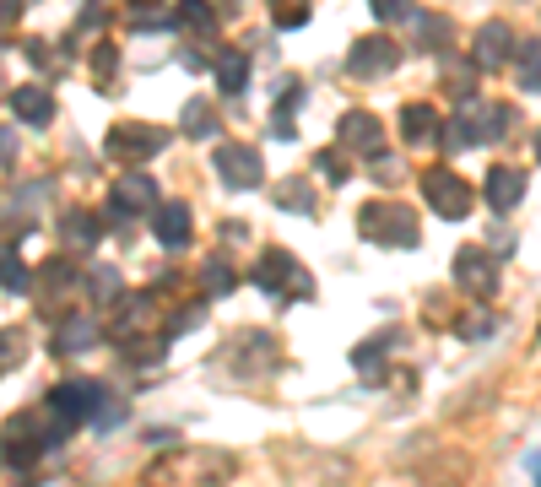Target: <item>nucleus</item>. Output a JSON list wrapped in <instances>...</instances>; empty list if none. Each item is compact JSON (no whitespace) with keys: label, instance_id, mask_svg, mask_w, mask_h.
<instances>
[{"label":"nucleus","instance_id":"nucleus-1","mask_svg":"<svg viewBox=\"0 0 541 487\" xmlns=\"http://www.w3.org/2000/svg\"><path fill=\"white\" fill-rule=\"evenodd\" d=\"M514 125V114L509 109H498V103H460V114L444 130H450V136H444V147H477V141H498L504 136V130Z\"/></svg>","mask_w":541,"mask_h":487},{"label":"nucleus","instance_id":"nucleus-2","mask_svg":"<svg viewBox=\"0 0 541 487\" xmlns=\"http://www.w3.org/2000/svg\"><path fill=\"white\" fill-rule=\"evenodd\" d=\"M358 228H363V239H374V244H395V249H417V217L406 212V206H385V201H368L363 212H358Z\"/></svg>","mask_w":541,"mask_h":487},{"label":"nucleus","instance_id":"nucleus-3","mask_svg":"<svg viewBox=\"0 0 541 487\" xmlns=\"http://www.w3.org/2000/svg\"><path fill=\"white\" fill-rule=\"evenodd\" d=\"M98 401H103V385L98 379H71V385H60L55 396L44 401V412H49V423L60 428V439L71 428H82L92 412H98Z\"/></svg>","mask_w":541,"mask_h":487},{"label":"nucleus","instance_id":"nucleus-4","mask_svg":"<svg viewBox=\"0 0 541 487\" xmlns=\"http://www.w3.org/2000/svg\"><path fill=\"white\" fill-rule=\"evenodd\" d=\"M255 287H266L276 298H309L314 293L309 271H303L287 249H266V255L255 260Z\"/></svg>","mask_w":541,"mask_h":487},{"label":"nucleus","instance_id":"nucleus-5","mask_svg":"<svg viewBox=\"0 0 541 487\" xmlns=\"http://www.w3.org/2000/svg\"><path fill=\"white\" fill-rule=\"evenodd\" d=\"M422 201H428L444 222H460L471 212V184L460 179L455 168H428V174H422Z\"/></svg>","mask_w":541,"mask_h":487},{"label":"nucleus","instance_id":"nucleus-6","mask_svg":"<svg viewBox=\"0 0 541 487\" xmlns=\"http://www.w3.org/2000/svg\"><path fill=\"white\" fill-rule=\"evenodd\" d=\"M211 168H217L222 184H233V190H255L260 179H266V163H260L255 147H239V141H222L217 152H211Z\"/></svg>","mask_w":541,"mask_h":487},{"label":"nucleus","instance_id":"nucleus-7","mask_svg":"<svg viewBox=\"0 0 541 487\" xmlns=\"http://www.w3.org/2000/svg\"><path fill=\"white\" fill-rule=\"evenodd\" d=\"M163 147H168V130H157V125H114L109 130V152L120 163H141V157H157Z\"/></svg>","mask_w":541,"mask_h":487},{"label":"nucleus","instance_id":"nucleus-8","mask_svg":"<svg viewBox=\"0 0 541 487\" xmlns=\"http://www.w3.org/2000/svg\"><path fill=\"white\" fill-rule=\"evenodd\" d=\"M455 282L477 298H493L498 293V260L487 249H460L455 255Z\"/></svg>","mask_w":541,"mask_h":487},{"label":"nucleus","instance_id":"nucleus-9","mask_svg":"<svg viewBox=\"0 0 541 487\" xmlns=\"http://www.w3.org/2000/svg\"><path fill=\"white\" fill-rule=\"evenodd\" d=\"M395 60H401V49H395V38H358V44L347 49V71L352 76H385L395 71Z\"/></svg>","mask_w":541,"mask_h":487},{"label":"nucleus","instance_id":"nucleus-10","mask_svg":"<svg viewBox=\"0 0 541 487\" xmlns=\"http://www.w3.org/2000/svg\"><path fill=\"white\" fill-rule=\"evenodd\" d=\"M157 206V184L147 179V174H125L120 184H114V201H109V217L120 222L125 212L136 217V212H152Z\"/></svg>","mask_w":541,"mask_h":487},{"label":"nucleus","instance_id":"nucleus-11","mask_svg":"<svg viewBox=\"0 0 541 487\" xmlns=\"http://www.w3.org/2000/svg\"><path fill=\"white\" fill-rule=\"evenodd\" d=\"M482 195L493 212H514V206L525 201V174L520 168H493V174L482 179Z\"/></svg>","mask_w":541,"mask_h":487},{"label":"nucleus","instance_id":"nucleus-12","mask_svg":"<svg viewBox=\"0 0 541 487\" xmlns=\"http://www.w3.org/2000/svg\"><path fill=\"white\" fill-rule=\"evenodd\" d=\"M211 466H217L211 455H179V460H168V466H157L147 482L152 487H206L201 471H211Z\"/></svg>","mask_w":541,"mask_h":487},{"label":"nucleus","instance_id":"nucleus-13","mask_svg":"<svg viewBox=\"0 0 541 487\" xmlns=\"http://www.w3.org/2000/svg\"><path fill=\"white\" fill-rule=\"evenodd\" d=\"M509 49H514V28H509V22H487V28L477 33V55H471V65L498 71V65L509 60Z\"/></svg>","mask_w":541,"mask_h":487},{"label":"nucleus","instance_id":"nucleus-14","mask_svg":"<svg viewBox=\"0 0 541 487\" xmlns=\"http://www.w3.org/2000/svg\"><path fill=\"white\" fill-rule=\"evenodd\" d=\"M152 233H157V244H163V249H184V244H190V206H184V201L157 206Z\"/></svg>","mask_w":541,"mask_h":487},{"label":"nucleus","instance_id":"nucleus-15","mask_svg":"<svg viewBox=\"0 0 541 487\" xmlns=\"http://www.w3.org/2000/svg\"><path fill=\"white\" fill-rule=\"evenodd\" d=\"M379 125L374 114H363V109H352V114H341V147H352V152H374L379 157Z\"/></svg>","mask_w":541,"mask_h":487},{"label":"nucleus","instance_id":"nucleus-16","mask_svg":"<svg viewBox=\"0 0 541 487\" xmlns=\"http://www.w3.org/2000/svg\"><path fill=\"white\" fill-rule=\"evenodd\" d=\"M439 130H444V120L433 114V103H406L401 109V136L412 141V147H428Z\"/></svg>","mask_w":541,"mask_h":487},{"label":"nucleus","instance_id":"nucleus-17","mask_svg":"<svg viewBox=\"0 0 541 487\" xmlns=\"http://www.w3.org/2000/svg\"><path fill=\"white\" fill-rule=\"evenodd\" d=\"M11 109H17L22 125H49L55 120V98H49L44 87H17L11 92Z\"/></svg>","mask_w":541,"mask_h":487},{"label":"nucleus","instance_id":"nucleus-18","mask_svg":"<svg viewBox=\"0 0 541 487\" xmlns=\"http://www.w3.org/2000/svg\"><path fill=\"white\" fill-rule=\"evenodd\" d=\"M60 239L71 244V249H92L103 239V222L92 217V212H82V206H71V212H65V222H60Z\"/></svg>","mask_w":541,"mask_h":487},{"label":"nucleus","instance_id":"nucleus-19","mask_svg":"<svg viewBox=\"0 0 541 487\" xmlns=\"http://www.w3.org/2000/svg\"><path fill=\"white\" fill-rule=\"evenodd\" d=\"M92 341H98V325H92L87 314H71V320L55 331V352H60V358H71V352H87Z\"/></svg>","mask_w":541,"mask_h":487},{"label":"nucleus","instance_id":"nucleus-20","mask_svg":"<svg viewBox=\"0 0 541 487\" xmlns=\"http://www.w3.org/2000/svg\"><path fill=\"white\" fill-rule=\"evenodd\" d=\"M211 71H217V87L222 92H244L249 87V55H244V49H222Z\"/></svg>","mask_w":541,"mask_h":487},{"label":"nucleus","instance_id":"nucleus-21","mask_svg":"<svg viewBox=\"0 0 541 487\" xmlns=\"http://www.w3.org/2000/svg\"><path fill=\"white\" fill-rule=\"evenodd\" d=\"M303 103V87L298 82H282V103H276V114H271V130H276V141H293V109Z\"/></svg>","mask_w":541,"mask_h":487},{"label":"nucleus","instance_id":"nucleus-22","mask_svg":"<svg viewBox=\"0 0 541 487\" xmlns=\"http://www.w3.org/2000/svg\"><path fill=\"white\" fill-rule=\"evenodd\" d=\"M184 136H217V120H211V103L206 98L184 103Z\"/></svg>","mask_w":541,"mask_h":487},{"label":"nucleus","instance_id":"nucleus-23","mask_svg":"<svg viewBox=\"0 0 541 487\" xmlns=\"http://www.w3.org/2000/svg\"><path fill=\"white\" fill-rule=\"evenodd\" d=\"M520 92H541V44H520Z\"/></svg>","mask_w":541,"mask_h":487},{"label":"nucleus","instance_id":"nucleus-24","mask_svg":"<svg viewBox=\"0 0 541 487\" xmlns=\"http://www.w3.org/2000/svg\"><path fill=\"white\" fill-rule=\"evenodd\" d=\"M276 201H282L287 212H303V217H314V190H309V184H282V190H276Z\"/></svg>","mask_w":541,"mask_h":487},{"label":"nucleus","instance_id":"nucleus-25","mask_svg":"<svg viewBox=\"0 0 541 487\" xmlns=\"http://www.w3.org/2000/svg\"><path fill=\"white\" fill-rule=\"evenodd\" d=\"M385 347H395V331H379L374 341H363V347L352 352V363H358L363 374H374V363H379V352H385Z\"/></svg>","mask_w":541,"mask_h":487},{"label":"nucleus","instance_id":"nucleus-26","mask_svg":"<svg viewBox=\"0 0 541 487\" xmlns=\"http://www.w3.org/2000/svg\"><path fill=\"white\" fill-rule=\"evenodd\" d=\"M201 282H206V293H233V282H239V276H233L228 260H206Z\"/></svg>","mask_w":541,"mask_h":487},{"label":"nucleus","instance_id":"nucleus-27","mask_svg":"<svg viewBox=\"0 0 541 487\" xmlns=\"http://www.w3.org/2000/svg\"><path fill=\"white\" fill-rule=\"evenodd\" d=\"M0 287L6 293H28V266L17 255H0Z\"/></svg>","mask_w":541,"mask_h":487},{"label":"nucleus","instance_id":"nucleus-28","mask_svg":"<svg viewBox=\"0 0 541 487\" xmlns=\"http://www.w3.org/2000/svg\"><path fill=\"white\" fill-rule=\"evenodd\" d=\"M114 65H120L114 44H98V49H92V71H98V87H109V82H114Z\"/></svg>","mask_w":541,"mask_h":487},{"label":"nucleus","instance_id":"nucleus-29","mask_svg":"<svg viewBox=\"0 0 541 487\" xmlns=\"http://www.w3.org/2000/svg\"><path fill=\"white\" fill-rule=\"evenodd\" d=\"M314 168H320L331 184H347V163H341V152H320V157H314Z\"/></svg>","mask_w":541,"mask_h":487},{"label":"nucleus","instance_id":"nucleus-30","mask_svg":"<svg viewBox=\"0 0 541 487\" xmlns=\"http://www.w3.org/2000/svg\"><path fill=\"white\" fill-rule=\"evenodd\" d=\"M22 347H28V336H22V331H0V368L17 363V352H22Z\"/></svg>","mask_w":541,"mask_h":487},{"label":"nucleus","instance_id":"nucleus-31","mask_svg":"<svg viewBox=\"0 0 541 487\" xmlns=\"http://www.w3.org/2000/svg\"><path fill=\"white\" fill-rule=\"evenodd\" d=\"M44 282H49V287H71V282H76V271H71V260H49V271H44Z\"/></svg>","mask_w":541,"mask_h":487},{"label":"nucleus","instance_id":"nucleus-32","mask_svg":"<svg viewBox=\"0 0 541 487\" xmlns=\"http://www.w3.org/2000/svg\"><path fill=\"white\" fill-rule=\"evenodd\" d=\"M309 22V6H282L276 11V28H303Z\"/></svg>","mask_w":541,"mask_h":487},{"label":"nucleus","instance_id":"nucleus-33","mask_svg":"<svg viewBox=\"0 0 541 487\" xmlns=\"http://www.w3.org/2000/svg\"><path fill=\"white\" fill-rule=\"evenodd\" d=\"M374 17H379V22H401V17H412V11H406L401 0H379V6H374Z\"/></svg>","mask_w":541,"mask_h":487},{"label":"nucleus","instance_id":"nucleus-34","mask_svg":"<svg viewBox=\"0 0 541 487\" xmlns=\"http://www.w3.org/2000/svg\"><path fill=\"white\" fill-rule=\"evenodd\" d=\"M17 152V141H11V130H0V157H11Z\"/></svg>","mask_w":541,"mask_h":487},{"label":"nucleus","instance_id":"nucleus-35","mask_svg":"<svg viewBox=\"0 0 541 487\" xmlns=\"http://www.w3.org/2000/svg\"><path fill=\"white\" fill-rule=\"evenodd\" d=\"M536 157H541V136H536Z\"/></svg>","mask_w":541,"mask_h":487}]
</instances>
